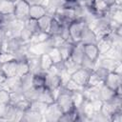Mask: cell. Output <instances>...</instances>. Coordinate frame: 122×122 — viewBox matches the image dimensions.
I'll return each mask as SVG.
<instances>
[{
  "instance_id": "cell-1",
  "label": "cell",
  "mask_w": 122,
  "mask_h": 122,
  "mask_svg": "<svg viewBox=\"0 0 122 122\" xmlns=\"http://www.w3.org/2000/svg\"><path fill=\"white\" fill-rule=\"evenodd\" d=\"M86 27H87V23H86L84 18L75 19L68 25L70 40L73 44L78 43V42L81 41V36H82L83 30Z\"/></svg>"
},
{
  "instance_id": "cell-2",
  "label": "cell",
  "mask_w": 122,
  "mask_h": 122,
  "mask_svg": "<svg viewBox=\"0 0 122 122\" xmlns=\"http://www.w3.org/2000/svg\"><path fill=\"white\" fill-rule=\"evenodd\" d=\"M30 5L25 0H18L14 3V11L13 15L15 19L20 21H25L29 18V11H30Z\"/></svg>"
},
{
  "instance_id": "cell-3",
  "label": "cell",
  "mask_w": 122,
  "mask_h": 122,
  "mask_svg": "<svg viewBox=\"0 0 122 122\" xmlns=\"http://www.w3.org/2000/svg\"><path fill=\"white\" fill-rule=\"evenodd\" d=\"M92 71L86 70L82 67H80L78 70H76L73 73L71 74V78L77 83L79 86L85 88L88 85V81H89V77H90V73Z\"/></svg>"
},
{
  "instance_id": "cell-4",
  "label": "cell",
  "mask_w": 122,
  "mask_h": 122,
  "mask_svg": "<svg viewBox=\"0 0 122 122\" xmlns=\"http://www.w3.org/2000/svg\"><path fill=\"white\" fill-rule=\"evenodd\" d=\"M63 111L60 108V106L56 103V101L49 104L44 112L45 117L47 120H59L60 116L63 114Z\"/></svg>"
},
{
  "instance_id": "cell-5",
  "label": "cell",
  "mask_w": 122,
  "mask_h": 122,
  "mask_svg": "<svg viewBox=\"0 0 122 122\" xmlns=\"http://www.w3.org/2000/svg\"><path fill=\"white\" fill-rule=\"evenodd\" d=\"M103 83H104V85H106L110 89H112L113 91H116L120 87V84H121L120 73H117V72H114V71H110L107 74Z\"/></svg>"
},
{
  "instance_id": "cell-6",
  "label": "cell",
  "mask_w": 122,
  "mask_h": 122,
  "mask_svg": "<svg viewBox=\"0 0 122 122\" xmlns=\"http://www.w3.org/2000/svg\"><path fill=\"white\" fill-rule=\"evenodd\" d=\"M0 69L4 74V76L6 78L9 77H13V76H17L16 71H17V61L16 60H12L4 64L0 65Z\"/></svg>"
},
{
  "instance_id": "cell-7",
  "label": "cell",
  "mask_w": 122,
  "mask_h": 122,
  "mask_svg": "<svg viewBox=\"0 0 122 122\" xmlns=\"http://www.w3.org/2000/svg\"><path fill=\"white\" fill-rule=\"evenodd\" d=\"M84 54L90 60L96 62L99 57V51L96 44H85L84 45Z\"/></svg>"
},
{
  "instance_id": "cell-8",
  "label": "cell",
  "mask_w": 122,
  "mask_h": 122,
  "mask_svg": "<svg viewBox=\"0 0 122 122\" xmlns=\"http://www.w3.org/2000/svg\"><path fill=\"white\" fill-rule=\"evenodd\" d=\"M97 41H98V38L95 32L92 30V29L87 26L83 30L80 42H82L85 45V44H96Z\"/></svg>"
},
{
  "instance_id": "cell-9",
  "label": "cell",
  "mask_w": 122,
  "mask_h": 122,
  "mask_svg": "<svg viewBox=\"0 0 122 122\" xmlns=\"http://www.w3.org/2000/svg\"><path fill=\"white\" fill-rule=\"evenodd\" d=\"M84 44L82 42H78V43H75L74 46H73V49H72V51H71V57L74 62L80 64L83 57H84Z\"/></svg>"
},
{
  "instance_id": "cell-10",
  "label": "cell",
  "mask_w": 122,
  "mask_h": 122,
  "mask_svg": "<svg viewBox=\"0 0 122 122\" xmlns=\"http://www.w3.org/2000/svg\"><path fill=\"white\" fill-rule=\"evenodd\" d=\"M47 14V8L44 5H34L30 7L29 17L38 20L42 16Z\"/></svg>"
},
{
  "instance_id": "cell-11",
  "label": "cell",
  "mask_w": 122,
  "mask_h": 122,
  "mask_svg": "<svg viewBox=\"0 0 122 122\" xmlns=\"http://www.w3.org/2000/svg\"><path fill=\"white\" fill-rule=\"evenodd\" d=\"M51 21H52V15H49L48 13L45 14L44 16H42L41 18H39L37 20V22H38V26H39L40 31L48 32L49 33Z\"/></svg>"
},
{
  "instance_id": "cell-12",
  "label": "cell",
  "mask_w": 122,
  "mask_h": 122,
  "mask_svg": "<svg viewBox=\"0 0 122 122\" xmlns=\"http://www.w3.org/2000/svg\"><path fill=\"white\" fill-rule=\"evenodd\" d=\"M46 85V72L40 71L32 74V87L36 89L44 88Z\"/></svg>"
},
{
  "instance_id": "cell-13",
  "label": "cell",
  "mask_w": 122,
  "mask_h": 122,
  "mask_svg": "<svg viewBox=\"0 0 122 122\" xmlns=\"http://www.w3.org/2000/svg\"><path fill=\"white\" fill-rule=\"evenodd\" d=\"M40 64H41V70L44 72H47L54 65L48 52H44L40 55Z\"/></svg>"
},
{
  "instance_id": "cell-14",
  "label": "cell",
  "mask_w": 122,
  "mask_h": 122,
  "mask_svg": "<svg viewBox=\"0 0 122 122\" xmlns=\"http://www.w3.org/2000/svg\"><path fill=\"white\" fill-rule=\"evenodd\" d=\"M24 27L29 30L32 35L35 34V33H38L40 31L39 30V26H38V22L36 19H33V18H27L25 21H24Z\"/></svg>"
},
{
  "instance_id": "cell-15",
  "label": "cell",
  "mask_w": 122,
  "mask_h": 122,
  "mask_svg": "<svg viewBox=\"0 0 122 122\" xmlns=\"http://www.w3.org/2000/svg\"><path fill=\"white\" fill-rule=\"evenodd\" d=\"M48 54L50 55L51 59L52 60L53 64L57 65V64H60V63H63V59H62V56L60 54V51L58 50L57 47H52V48H50L48 51H47Z\"/></svg>"
},
{
  "instance_id": "cell-16",
  "label": "cell",
  "mask_w": 122,
  "mask_h": 122,
  "mask_svg": "<svg viewBox=\"0 0 122 122\" xmlns=\"http://www.w3.org/2000/svg\"><path fill=\"white\" fill-rule=\"evenodd\" d=\"M14 3L8 0H0V12L4 14H13Z\"/></svg>"
},
{
  "instance_id": "cell-17",
  "label": "cell",
  "mask_w": 122,
  "mask_h": 122,
  "mask_svg": "<svg viewBox=\"0 0 122 122\" xmlns=\"http://www.w3.org/2000/svg\"><path fill=\"white\" fill-rule=\"evenodd\" d=\"M28 73H30V68H29V64H28L27 59L17 61V71H16L17 76L21 77V76L26 75Z\"/></svg>"
},
{
  "instance_id": "cell-18",
  "label": "cell",
  "mask_w": 122,
  "mask_h": 122,
  "mask_svg": "<svg viewBox=\"0 0 122 122\" xmlns=\"http://www.w3.org/2000/svg\"><path fill=\"white\" fill-rule=\"evenodd\" d=\"M12 60H16L14 53L13 52H10V51H0V65L12 61Z\"/></svg>"
},
{
  "instance_id": "cell-19",
  "label": "cell",
  "mask_w": 122,
  "mask_h": 122,
  "mask_svg": "<svg viewBox=\"0 0 122 122\" xmlns=\"http://www.w3.org/2000/svg\"><path fill=\"white\" fill-rule=\"evenodd\" d=\"M10 103V92L7 89L0 91V105Z\"/></svg>"
},
{
  "instance_id": "cell-20",
  "label": "cell",
  "mask_w": 122,
  "mask_h": 122,
  "mask_svg": "<svg viewBox=\"0 0 122 122\" xmlns=\"http://www.w3.org/2000/svg\"><path fill=\"white\" fill-rule=\"evenodd\" d=\"M30 6H34V5H43L44 0H25Z\"/></svg>"
},
{
  "instance_id": "cell-21",
  "label": "cell",
  "mask_w": 122,
  "mask_h": 122,
  "mask_svg": "<svg viewBox=\"0 0 122 122\" xmlns=\"http://www.w3.org/2000/svg\"><path fill=\"white\" fill-rule=\"evenodd\" d=\"M5 89V85H4V81H0V91Z\"/></svg>"
},
{
  "instance_id": "cell-22",
  "label": "cell",
  "mask_w": 122,
  "mask_h": 122,
  "mask_svg": "<svg viewBox=\"0 0 122 122\" xmlns=\"http://www.w3.org/2000/svg\"><path fill=\"white\" fill-rule=\"evenodd\" d=\"M8 1H10V2H13V3H15V2H17L18 0H8Z\"/></svg>"
}]
</instances>
